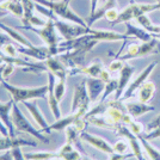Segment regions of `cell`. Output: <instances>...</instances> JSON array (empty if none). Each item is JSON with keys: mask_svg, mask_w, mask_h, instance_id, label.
<instances>
[{"mask_svg": "<svg viewBox=\"0 0 160 160\" xmlns=\"http://www.w3.org/2000/svg\"><path fill=\"white\" fill-rule=\"evenodd\" d=\"M2 87L10 92L14 103H24L28 100L44 99L48 96V84L46 86L40 87H18L8 84L6 80L1 81Z\"/></svg>", "mask_w": 160, "mask_h": 160, "instance_id": "6da1fadb", "label": "cell"}, {"mask_svg": "<svg viewBox=\"0 0 160 160\" xmlns=\"http://www.w3.org/2000/svg\"><path fill=\"white\" fill-rule=\"evenodd\" d=\"M33 1L48 7L59 18L68 20L71 23L79 24V25H82V27H87L85 19H82L80 16L75 13L73 10L69 7V2H67L65 0H58V1H54V0H33Z\"/></svg>", "mask_w": 160, "mask_h": 160, "instance_id": "7a4b0ae2", "label": "cell"}, {"mask_svg": "<svg viewBox=\"0 0 160 160\" xmlns=\"http://www.w3.org/2000/svg\"><path fill=\"white\" fill-rule=\"evenodd\" d=\"M11 117H12V122H13L14 128H16L18 132L29 134V135H31L33 138H36L37 140L42 141L43 143H48V142L50 141V139H49L48 136H46L43 132L37 130V129L28 121V118L24 116V113H23V111L19 109L17 103L13 104L12 111H11Z\"/></svg>", "mask_w": 160, "mask_h": 160, "instance_id": "3957f363", "label": "cell"}, {"mask_svg": "<svg viewBox=\"0 0 160 160\" xmlns=\"http://www.w3.org/2000/svg\"><path fill=\"white\" fill-rule=\"evenodd\" d=\"M160 53V44L157 38H152L151 41L147 42H142V43H138V42H132L128 46L127 52L121 55L120 59L122 61H127L130 59H136V58H143L147 55H152V54Z\"/></svg>", "mask_w": 160, "mask_h": 160, "instance_id": "277c9868", "label": "cell"}, {"mask_svg": "<svg viewBox=\"0 0 160 160\" xmlns=\"http://www.w3.org/2000/svg\"><path fill=\"white\" fill-rule=\"evenodd\" d=\"M55 19H48V23L46 27L36 28V27H23L24 29H29L32 32L37 33L43 42L47 44V47L50 50L52 56H58V46L61 42V40L58 36V30L55 28Z\"/></svg>", "mask_w": 160, "mask_h": 160, "instance_id": "5b68a950", "label": "cell"}, {"mask_svg": "<svg viewBox=\"0 0 160 160\" xmlns=\"http://www.w3.org/2000/svg\"><path fill=\"white\" fill-rule=\"evenodd\" d=\"M92 103H91L90 96L87 92L86 79H84L81 80L79 84L75 85L71 113H77L79 117H85L86 113L90 111V105Z\"/></svg>", "mask_w": 160, "mask_h": 160, "instance_id": "8992f818", "label": "cell"}, {"mask_svg": "<svg viewBox=\"0 0 160 160\" xmlns=\"http://www.w3.org/2000/svg\"><path fill=\"white\" fill-rule=\"evenodd\" d=\"M160 10V5L158 2L155 4H136L132 2L129 6L123 8L118 14V18L112 23V25L121 24V23H128L132 19H138L140 16L151 13L153 11Z\"/></svg>", "mask_w": 160, "mask_h": 160, "instance_id": "52a82bcc", "label": "cell"}, {"mask_svg": "<svg viewBox=\"0 0 160 160\" xmlns=\"http://www.w3.org/2000/svg\"><path fill=\"white\" fill-rule=\"evenodd\" d=\"M54 22H55V28H56L58 32L60 33L61 37L66 41L75 40L78 37L84 36V35L91 33V30H92V28L82 27V25L75 24V23H71V22L67 23V22L60 20L58 18Z\"/></svg>", "mask_w": 160, "mask_h": 160, "instance_id": "ba28073f", "label": "cell"}, {"mask_svg": "<svg viewBox=\"0 0 160 160\" xmlns=\"http://www.w3.org/2000/svg\"><path fill=\"white\" fill-rule=\"evenodd\" d=\"M157 65H158L157 61L151 62V63L141 72V74H139V75L135 78V80H134L133 82H130V84L128 85V87L126 88V91H124V93L122 94V97H121V99H120L121 102H126V100L129 99V98H132L134 94L138 92V90L140 88L141 85H142L145 81L148 80L149 75L152 74V72L154 71V68L157 67Z\"/></svg>", "mask_w": 160, "mask_h": 160, "instance_id": "9c48e42d", "label": "cell"}, {"mask_svg": "<svg viewBox=\"0 0 160 160\" xmlns=\"http://www.w3.org/2000/svg\"><path fill=\"white\" fill-rule=\"evenodd\" d=\"M80 139L82 141H85V142H87L88 145H91V146L94 147V148H97L100 152L108 154V155H111V154L115 153L112 146H111L108 141H105L104 139L99 138V136L88 134V133H86V132H81V133H80Z\"/></svg>", "mask_w": 160, "mask_h": 160, "instance_id": "30bf717a", "label": "cell"}, {"mask_svg": "<svg viewBox=\"0 0 160 160\" xmlns=\"http://www.w3.org/2000/svg\"><path fill=\"white\" fill-rule=\"evenodd\" d=\"M17 50H18V53L23 54L24 56L31 58V59L37 61H46L52 56L50 50L47 46H40V47H36V46L23 47V46H19V47H17Z\"/></svg>", "mask_w": 160, "mask_h": 160, "instance_id": "8fae6325", "label": "cell"}, {"mask_svg": "<svg viewBox=\"0 0 160 160\" xmlns=\"http://www.w3.org/2000/svg\"><path fill=\"white\" fill-rule=\"evenodd\" d=\"M48 74V103H49V108L53 112L54 117L56 120H60L62 117L61 115V109H60V102L58 100V98L55 97V93H54V86H55V79L56 77L52 74L50 72H47Z\"/></svg>", "mask_w": 160, "mask_h": 160, "instance_id": "7c38bea8", "label": "cell"}, {"mask_svg": "<svg viewBox=\"0 0 160 160\" xmlns=\"http://www.w3.org/2000/svg\"><path fill=\"white\" fill-rule=\"evenodd\" d=\"M14 100L11 99L6 102V103H2L0 102V120L1 122L6 126V128L8 129V133L11 138H16V132H14V126L13 122H12V117H11V111H12V108H13Z\"/></svg>", "mask_w": 160, "mask_h": 160, "instance_id": "4fadbf2b", "label": "cell"}, {"mask_svg": "<svg viewBox=\"0 0 160 160\" xmlns=\"http://www.w3.org/2000/svg\"><path fill=\"white\" fill-rule=\"evenodd\" d=\"M134 72H135V68L128 63H124L123 68L120 71V78H118V87H117V91L115 93V100H120L122 94L124 93L126 88L129 85V81L130 78L133 77Z\"/></svg>", "mask_w": 160, "mask_h": 160, "instance_id": "5bb4252c", "label": "cell"}, {"mask_svg": "<svg viewBox=\"0 0 160 160\" xmlns=\"http://www.w3.org/2000/svg\"><path fill=\"white\" fill-rule=\"evenodd\" d=\"M44 65L47 67V72L54 74L58 79L66 80L68 75V68H67L58 56H50L49 59L44 61Z\"/></svg>", "mask_w": 160, "mask_h": 160, "instance_id": "9a60e30c", "label": "cell"}, {"mask_svg": "<svg viewBox=\"0 0 160 160\" xmlns=\"http://www.w3.org/2000/svg\"><path fill=\"white\" fill-rule=\"evenodd\" d=\"M105 68L103 66V63L100 61H94L92 63H90L86 67H78L68 71V75H75V74H84L91 78H99L100 74L103 73Z\"/></svg>", "mask_w": 160, "mask_h": 160, "instance_id": "2e32d148", "label": "cell"}, {"mask_svg": "<svg viewBox=\"0 0 160 160\" xmlns=\"http://www.w3.org/2000/svg\"><path fill=\"white\" fill-rule=\"evenodd\" d=\"M105 84L107 82H104L99 78H91V77L86 78L87 92L90 96L91 103H96L100 97V94H103L104 88H105Z\"/></svg>", "mask_w": 160, "mask_h": 160, "instance_id": "e0dca14e", "label": "cell"}, {"mask_svg": "<svg viewBox=\"0 0 160 160\" xmlns=\"http://www.w3.org/2000/svg\"><path fill=\"white\" fill-rule=\"evenodd\" d=\"M77 118H81L79 117L77 113H69L66 117H61L60 120H56V122H54L53 124L48 126L46 129H43L42 132L43 133L50 134L53 130H56V132H61V130H65L66 128H68L69 126H73L74 122L77 121Z\"/></svg>", "mask_w": 160, "mask_h": 160, "instance_id": "ac0fdd59", "label": "cell"}, {"mask_svg": "<svg viewBox=\"0 0 160 160\" xmlns=\"http://www.w3.org/2000/svg\"><path fill=\"white\" fill-rule=\"evenodd\" d=\"M22 146H36V142H30L24 139L19 138H11V136H2L0 138V151H11L14 147H22Z\"/></svg>", "mask_w": 160, "mask_h": 160, "instance_id": "d6986e66", "label": "cell"}, {"mask_svg": "<svg viewBox=\"0 0 160 160\" xmlns=\"http://www.w3.org/2000/svg\"><path fill=\"white\" fill-rule=\"evenodd\" d=\"M127 113H129L133 118H138L147 112L154 111L155 108L149 105L148 103H141V102H134V103H127L126 104Z\"/></svg>", "mask_w": 160, "mask_h": 160, "instance_id": "ffe728a7", "label": "cell"}, {"mask_svg": "<svg viewBox=\"0 0 160 160\" xmlns=\"http://www.w3.org/2000/svg\"><path fill=\"white\" fill-rule=\"evenodd\" d=\"M155 93V84L151 80L145 81L136 92V97L141 103H148L153 99Z\"/></svg>", "mask_w": 160, "mask_h": 160, "instance_id": "44dd1931", "label": "cell"}, {"mask_svg": "<svg viewBox=\"0 0 160 160\" xmlns=\"http://www.w3.org/2000/svg\"><path fill=\"white\" fill-rule=\"evenodd\" d=\"M23 104L25 105V108L28 109V111L30 112V115H31V117L33 118V121L40 126V128L42 129V130L46 129V128L49 126V124L47 123V121H46V118L43 117V113L40 111V109H38L37 104H36L35 102L28 100V102H24Z\"/></svg>", "mask_w": 160, "mask_h": 160, "instance_id": "7402d4cb", "label": "cell"}, {"mask_svg": "<svg viewBox=\"0 0 160 160\" xmlns=\"http://www.w3.org/2000/svg\"><path fill=\"white\" fill-rule=\"evenodd\" d=\"M82 155L73 147V143L66 142L61 149L58 152V159L59 160H82Z\"/></svg>", "mask_w": 160, "mask_h": 160, "instance_id": "603a6c76", "label": "cell"}, {"mask_svg": "<svg viewBox=\"0 0 160 160\" xmlns=\"http://www.w3.org/2000/svg\"><path fill=\"white\" fill-rule=\"evenodd\" d=\"M126 28H127L126 35L133 37V38H136V40H140L141 42H147V41H151L153 38V36L147 30H145L143 28L135 27L133 24H130L129 22L126 23Z\"/></svg>", "mask_w": 160, "mask_h": 160, "instance_id": "cb8c5ba5", "label": "cell"}, {"mask_svg": "<svg viewBox=\"0 0 160 160\" xmlns=\"http://www.w3.org/2000/svg\"><path fill=\"white\" fill-rule=\"evenodd\" d=\"M0 29H1L5 33H7V35H8L14 42H17L19 46H23V47H32L33 46L32 43L28 40L27 37H24L23 35H20L16 29H12V28L7 27V25L2 24V23H0Z\"/></svg>", "mask_w": 160, "mask_h": 160, "instance_id": "d4e9b609", "label": "cell"}, {"mask_svg": "<svg viewBox=\"0 0 160 160\" xmlns=\"http://www.w3.org/2000/svg\"><path fill=\"white\" fill-rule=\"evenodd\" d=\"M111 7H115V0H108L107 4L103 7H97V10L94 11L93 13H90V16L85 19L87 27L91 28L93 25L94 22H97L98 19L103 18L105 16V12H107L109 8H111Z\"/></svg>", "mask_w": 160, "mask_h": 160, "instance_id": "484cf974", "label": "cell"}, {"mask_svg": "<svg viewBox=\"0 0 160 160\" xmlns=\"http://www.w3.org/2000/svg\"><path fill=\"white\" fill-rule=\"evenodd\" d=\"M139 140L141 142V146L143 148V153L147 159L149 160H160V151L157 149L149 143V140L143 138V135H139Z\"/></svg>", "mask_w": 160, "mask_h": 160, "instance_id": "4316f807", "label": "cell"}, {"mask_svg": "<svg viewBox=\"0 0 160 160\" xmlns=\"http://www.w3.org/2000/svg\"><path fill=\"white\" fill-rule=\"evenodd\" d=\"M1 6L5 7L10 13L14 14L16 17L23 18V16H24V8H23L20 0H5L1 4Z\"/></svg>", "mask_w": 160, "mask_h": 160, "instance_id": "83f0119b", "label": "cell"}, {"mask_svg": "<svg viewBox=\"0 0 160 160\" xmlns=\"http://www.w3.org/2000/svg\"><path fill=\"white\" fill-rule=\"evenodd\" d=\"M20 2H22L23 8H24V16L22 18L23 27H28L29 25V20L33 16V12H35L33 10H35L36 2L33 0H20Z\"/></svg>", "mask_w": 160, "mask_h": 160, "instance_id": "f1b7e54d", "label": "cell"}, {"mask_svg": "<svg viewBox=\"0 0 160 160\" xmlns=\"http://www.w3.org/2000/svg\"><path fill=\"white\" fill-rule=\"evenodd\" d=\"M27 160H53L58 159V153L55 152H36V153H25Z\"/></svg>", "mask_w": 160, "mask_h": 160, "instance_id": "f546056e", "label": "cell"}, {"mask_svg": "<svg viewBox=\"0 0 160 160\" xmlns=\"http://www.w3.org/2000/svg\"><path fill=\"white\" fill-rule=\"evenodd\" d=\"M117 87H118V79H111L110 81H108L105 84V88H104V92L102 94V98L99 102H105L108 99L109 96H111L112 93H116L117 91Z\"/></svg>", "mask_w": 160, "mask_h": 160, "instance_id": "4dcf8cb0", "label": "cell"}, {"mask_svg": "<svg viewBox=\"0 0 160 160\" xmlns=\"http://www.w3.org/2000/svg\"><path fill=\"white\" fill-rule=\"evenodd\" d=\"M113 152L118 154H127L129 153V151L132 152L130 149V145H129V141L128 140H118L117 142L113 143Z\"/></svg>", "mask_w": 160, "mask_h": 160, "instance_id": "1f68e13d", "label": "cell"}, {"mask_svg": "<svg viewBox=\"0 0 160 160\" xmlns=\"http://www.w3.org/2000/svg\"><path fill=\"white\" fill-rule=\"evenodd\" d=\"M65 92H66V80L59 79L58 82H55V86H54V93L59 102H61V99L63 98Z\"/></svg>", "mask_w": 160, "mask_h": 160, "instance_id": "d6a6232c", "label": "cell"}, {"mask_svg": "<svg viewBox=\"0 0 160 160\" xmlns=\"http://www.w3.org/2000/svg\"><path fill=\"white\" fill-rule=\"evenodd\" d=\"M127 127L129 128V129H130V132H132L133 134H135L136 136L142 135L143 132H145V127H143V124L140 123V122H138V121H135L134 118L128 123Z\"/></svg>", "mask_w": 160, "mask_h": 160, "instance_id": "836d02e7", "label": "cell"}, {"mask_svg": "<svg viewBox=\"0 0 160 160\" xmlns=\"http://www.w3.org/2000/svg\"><path fill=\"white\" fill-rule=\"evenodd\" d=\"M1 50L6 54L7 56L10 58H18V50H17V47H14L13 43H7L4 47L1 48Z\"/></svg>", "mask_w": 160, "mask_h": 160, "instance_id": "e575fe53", "label": "cell"}, {"mask_svg": "<svg viewBox=\"0 0 160 160\" xmlns=\"http://www.w3.org/2000/svg\"><path fill=\"white\" fill-rule=\"evenodd\" d=\"M124 66V61L120 60V59H116V60L111 61V63L108 67V71L110 73H116V72H120L121 69Z\"/></svg>", "mask_w": 160, "mask_h": 160, "instance_id": "d590c367", "label": "cell"}, {"mask_svg": "<svg viewBox=\"0 0 160 160\" xmlns=\"http://www.w3.org/2000/svg\"><path fill=\"white\" fill-rule=\"evenodd\" d=\"M118 14H120V12H118V10L116 8V7H111V8H109L107 12H105V16H104V18L107 20H109L111 24H112L115 20L118 18Z\"/></svg>", "mask_w": 160, "mask_h": 160, "instance_id": "8d00e7d4", "label": "cell"}, {"mask_svg": "<svg viewBox=\"0 0 160 160\" xmlns=\"http://www.w3.org/2000/svg\"><path fill=\"white\" fill-rule=\"evenodd\" d=\"M129 158H135L133 152H129L127 154H118V153H113L110 155V159L109 160H128Z\"/></svg>", "mask_w": 160, "mask_h": 160, "instance_id": "74e56055", "label": "cell"}, {"mask_svg": "<svg viewBox=\"0 0 160 160\" xmlns=\"http://www.w3.org/2000/svg\"><path fill=\"white\" fill-rule=\"evenodd\" d=\"M11 153H12V157H13V160H27L24 153L22 152V148L20 147H14L11 149Z\"/></svg>", "mask_w": 160, "mask_h": 160, "instance_id": "f35d334b", "label": "cell"}, {"mask_svg": "<svg viewBox=\"0 0 160 160\" xmlns=\"http://www.w3.org/2000/svg\"><path fill=\"white\" fill-rule=\"evenodd\" d=\"M16 65H13V63H6L5 65V68H4V72H2V78H4V80H6L11 74L14 72V69H16Z\"/></svg>", "mask_w": 160, "mask_h": 160, "instance_id": "ab89813d", "label": "cell"}, {"mask_svg": "<svg viewBox=\"0 0 160 160\" xmlns=\"http://www.w3.org/2000/svg\"><path fill=\"white\" fill-rule=\"evenodd\" d=\"M143 135V134H142ZM143 138L145 139H147V140H155V139H158V138H160V127L155 128L154 130H152V132H148L147 134H145L143 135Z\"/></svg>", "mask_w": 160, "mask_h": 160, "instance_id": "60d3db41", "label": "cell"}, {"mask_svg": "<svg viewBox=\"0 0 160 160\" xmlns=\"http://www.w3.org/2000/svg\"><path fill=\"white\" fill-rule=\"evenodd\" d=\"M158 127H160V115L159 116H157L153 121H151V122L148 123L147 130H148V132H152V130H154L155 128H158ZM148 132H147V133H148Z\"/></svg>", "mask_w": 160, "mask_h": 160, "instance_id": "b9f144b4", "label": "cell"}, {"mask_svg": "<svg viewBox=\"0 0 160 160\" xmlns=\"http://www.w3.org/2000/svg\"><path fill=\"white\" fill-rule=\"evenodd\" d=\"M11 41H12V38L7 33L0 32V49L4 47L5 44H7V43H11Z\"/></svg>", "mask_w": 160, "mask_h": 160, "instance_id": "7bdbcfd3", "label": "cell"}, {"mask_svg": "<svg viewBox=\"0 0 160 160\" xmlns=\"http://www.w3.org/2000/svg\"><path fill=\"white\" fill-rule=\"evenodd\" d=\"M0 160H13V157H12L11 151H6L4 154H1V155H0Z\"/></svg>", "mask_w": 160, "mask_h": 160, "instance_id": "ee69618b", "label": "cell"}, {"mask_svg": "<svg viewBox=\"0 0 160 160\" xmlns=\"http://www.w3.org/2000/svg\"><path fill=\"white\" fill-rule=\"evenodd\" d=\"M98 7V0H91V13H93Z\"/></svg>", "mask_w": 160, "mask_h": 160, "instance_id": "f6af8a7d", "label": "cell"}, {"mask_svg": "<svg viewBox=\"0 0 160 160\" xmlns=\"http://www.w3.org/2000/svg\"><path fill=\"white\" fill-rule=\"evenodd\" d=\"M10 13L8 11H7L5 7L1 6V4H0V18H2V17H5V16H7V14Z\"/></svg>", "mask_w": 160, "mask_h": 160, "instance_id": "bcb514c9", "label": "cell"}, {"mask_svg": "<svg viewBox=\"0 0 160 160\" xmlns=\"http://www.w3.org/2000/svg\"><path fill=\"white\" fill-rule=\"evenodd\" d=\"M8 58H10V56H5V58H2V56H0V66H2V65H5V63H6L7 62V60H8Z\"/></svg>", "mask_w": 160, "mask_h": 160, "instance_id": "7dc6e473", "label": "cell"}, {"mask_svg": "<svg viewBox=\"0 0 160 160\" xmlns=\"http://www.w3.org/2000/svg\"><path fill=\"white\" fill-rule=\"evenodd\" d=\"M6 65V63H5ZM5 65H2V66H0V82L4 80V78H2V72H4V68H5Z\"/></svg>", "mask_w": 160, "mask_h": 160, "instance_id": "c3c4849f", "label": "cell"}, {"mask_svg": "<svg viewBox=\"0 0 160 160\" xmlns=\"http://www.w3.org/2000/svg\"><path fill=\"white\" fill-rule=\"evenodd\" d=\"M0 56H2V58H5V56H6V54L4 53V52H2L1 49H0Z\"/></svg>", "mask_w": 160, "mask_h": 160, "instance_id": "681fc988", "label": "cell"}, {"mask_svg": "<svg viewBox=\"0 0 160 160\" xmlns=\"http://www.w3.org/2000/svg\"><path fill=\"white\" fill-rule=\"evenodd\" d=\"M158 4H159V5H160V0H158Z\"/></svg>", "mask_w": 160, "mask_h": 160, "instance_id": "f907efd6", "label": "cell"}, {"mask_svg": "<svg viewBox=\"0 0 160 160\" xmlns=\"http://www.w3.org/2000/svg\"><path fill=\"white\" fill-rule=\"evenodd\" d=\"M65 1H67V2H69V1H68V0H65Z\"/></svg>", "mask_w": 160, "mask_h": 160, "instance_id": "816d5d0a", "label": "cell"}, {"mask_svg": "<svg viewBox=\"0 0 160 160\" xmlns=\"http://www.w3.org/2000/svg\"><path fill=\"white\" fill-rule=\"evenodd\" d=\"M132 2H134V0H132Z\"/></svg>", "mask_w": 160, "mask_h": 160, "instance_id": "f5cc1de1", "label": "cell"}, {"mask_svg": "<svg viewBox=\"0 0 160 160\" xmlns=\"http://www.w3.org/2000/svg\"><path fill=\"white\" fill-rule=\"evenodd\" d=\"M68 1H71V0H68Z\"/></svg>", "mask_w": 160, "mask_h": 160, "instance_id": "db71d44e", "label": "cell"}]
</instances>
